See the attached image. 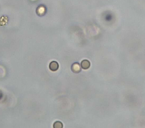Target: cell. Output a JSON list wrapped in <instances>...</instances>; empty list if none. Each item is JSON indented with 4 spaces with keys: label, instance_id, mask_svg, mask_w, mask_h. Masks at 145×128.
Segmentation results:
<instances>
[{
    "label": "cell",
    "instance_id": "obj_1",
    "mask_svg": "<svg viewBox=\"0 0 145 128\" xmlns=\"http://www.w3.org/2000/svg\"><path fill=\"white\" fill-rule=\"evenodd\" d=\"M59 68V64L55 61H52L49 64V69L52 71H56Z\"/></svg>",
    "mask_w": 145,
    "mask_h": 128
},
{
    "label": "cell",
    "instance_id": "obj_2",
    "mask_svg": "<svg viewBox=\"0 0 145 128\" xmlns=\"http://www.w3.org/2000/svg\"><path fill=\"white\" fill-rule=\"evenodd\" d=\"M71 70L75 73H78L81 71V67L78 63H73L71 67Z\"/></svg>",
    "mask_w": 145,
    "mask_h": 128
},
{
    "label": "cell",
    "instance_id": "obj_3",
    "mask_svg": "<svg viewBox=\"0 0 145 128\" xmlns=\"http://www.w3.org/2000/svg\"><path fill=\"white\" fill-rule=\"evenodd\" d=\"M90 65V62L87 59L83 60L81 63V67L84 69H88L89 68Z\"/></svg>",
    "mask_w": 145,
    "mask_h": 128
},
{
    "label": "cell",
    "instance_id": "obj_4",
    "mask_svg": "<svg viewBox=\"0 0 145 128\" xmlns=\"http://www.w3.org/2000/svg\"><path fill=\"white\" fill-rule=\"evenodd\" d=\"M53 127L54 128H62L63 127V125L60 121H56L54 123Z\"/></svg>",
    "mask_w": 145,
    "mask_h": 128
}]
</instances>
